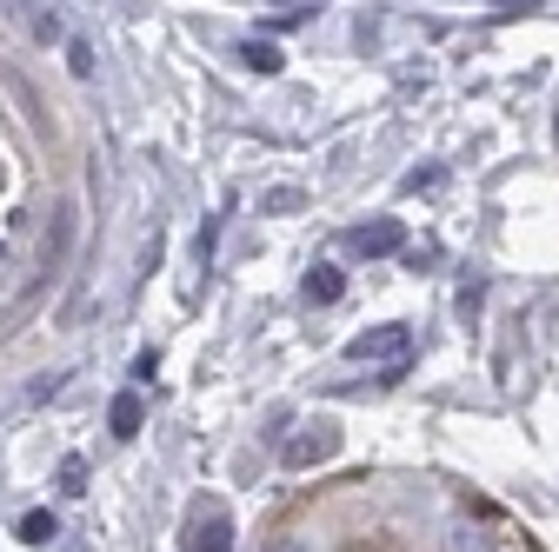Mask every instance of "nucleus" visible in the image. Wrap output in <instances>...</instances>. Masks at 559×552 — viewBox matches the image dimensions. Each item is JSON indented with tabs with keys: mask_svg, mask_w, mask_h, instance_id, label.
I'll return each mask as SVG.
<instances>
[{
	"mask_svg": "<svg viewBox=\"0 0 559 552\" xmlns=\"http://www.w3.org/2000/svg\"><path fill=\"white\" fill-rule=\"evenodd\" d=\"M180 545H187V552H234V519H227L221 506H206V500H200V506L187 513Z\"/></svg>",
	"mask_w": 559,
	"mask_h": 552,
	"instance_id": "obj_2",
	"label": "nucleus"
},
{
	"mask_svg": "<svg viewBox=\"0 0 559 552\" xmlns=\"http://www.w3.org/2000/svg\"><path fill=\"white\" fill-rule=\"evenodd\" d=\"M307 300H320V307L340 300V273H333V266H313V273H307Z\"/></svg>",
	"mask_w": 559,
	"mask_h": 552,
	"instance_id": "obj_6",
	"label": "nucleus"
},
{
	"mask_svg": "<svg viewBox=\"0 0 559 552\" xmlns=\"http://www.w3.org/2000/svg\"><path fill=\"white\" fill-rule=\"evenodd\" d=\"M260 206H266V214H294V206H300V193H294V187H273Z\"/></svg>",
	"mask_w": 559,
	"mask_h": 552,
	"instance_id": "obj_9",
	"label": "nucleus"
},
{
	"mask_svg": "<svg viewBox=\"0 0 559 552\" xmlns=\"http://www.w3.org/2000/svg\"><path fill=\"white\" fill-rule=\"evenodd\" d=\"M280 8H320V0H280Z\"/></svg>",
	"mask_w": 559,
	"mask_h": 552,
	"instance_id": "obj_10",
	"label": "nucleus"
},
{
	"mask_svg": "<svg viewBox=\"0 0 559 552\" xmlns=\"http://www.w3.org/2000/svg\"><path fill=\"white\" fill-rule=\"evenodd\" d=\"M346 247H354L360 260H386V253H400V247H406V233H400V220H373V227H360Z\"/></svg>",
	"mask_w": 559,
	"mask_h": 552,
	"instance_id": "obj_4",
	"label": "nucleus"
},
{
	"mask_svg": "<svg viewBox=\"0 0 559 552\" xmlns=\"http://www.w3.org/2000/svg\"><path fill=\"white\" fill-rule=\"evenodd\" d=\"M114 433H120V440H133V433H140V399H133V393H120V399H114Z\"/></svg>",
	"mask_w": 559,
	"mask_h": 552,
	"instance_id": "obj_7",
	"label": "nucleus"
},
{
	"mask_svg": "<svg viewBox=\"0 0 559 552\" xmlns=\"http://www.w3.org/2000/svg\"><path fill=\"white\" fill-rule=\"evenodd\" d=\"M240 60L253 67V74H280V47L273 40H240Z\"/></svg>",
	"mask_w": 559,
	"mask_h": 552,
	"instance_id": "obj_5",
	"label": "nucleus"
},
{
	"mask_svg": "<svg viewBox=\"0 0 559 552\" xmlns=\"http://www.w3.org/2000/svg\"><path fill=\"white\" fill-rule=\"evenodd\" d=\"M21 539H34V545L53 539V513H27V519H21Z\"/></svg>",
	"mask_w": 559,
	"mask_h": 552,
	"instance_id": "obj_8",
	"label": "nucleus"
},
{
	"mask_svg": "<svg viewBox=\"0 0 559 552\" xmlns=\"http://www.w3.org/2000/svg\"><path fill=\"white\" fill-rule=\"evenodd\" d=\"M406 347H413V326L406 320H386V326H367L354 347H346V360H386V367H406Z\"/></svg>",
	"mask_w": 559,
	"mask_h": 552,
	"instance_id": "obj_1",
	"label": "nucleus"
},
{
	"mask_svg": "<svg viewBox=\"0 0 559 552\" xmlns=\"http://www.w3.org/2000/svg\"><path fill=\"white\" fill-rule=\"evenodd\" d=\"M333 453H340V427H333V420H313L307 433L287 440V466H320V459H333Z\"/></svg>",
	"mask_w": 559,
	"mask_h": 552,
	"instance_id": "obj_3",
	"label": "nucleus"
}]
</instances>
